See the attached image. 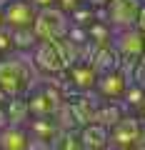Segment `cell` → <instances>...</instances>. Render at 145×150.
Returning <instances> with one entry per match:
<instances>
[{"label": "cell", "mask_w": 145, "mask_h": 150, "mask_svg": "<svg viewBox=\"0 0 145 150\" xmlns=\"http://www.w3.org/2000/svg\"><path fill=\"white\" fill-rule=\"evenodd\" d=\"M78 138H80L83 148L85 150H110V130L103 128L100 123H88L85 128L78 130Z\"/></svg>", "instance_id": "cell-10"}, {"label": "cell", "mask_w": 145, "mask_h": 150, "mask_svg": "<svg viewBox=\"0 0 145 150\" xmlns=\"http://www.w3.org/2000/svg\"><path fill=\"white\" fill-rule=\"evenodd\" d=\"M35 10H43V8H53L55 5V0H28Z\"/></svg>", "instance_id": "cell-20"}, {"label": "cell", "mask_w": 145, "mask_h": 150, "mask_svg": "<svg viewBox=\"0 0 145 150\" xmlns=\"http://www.w3.org/2000/svg\"><path fill=\"white\" fill-rule=\"evenodd\" d=\"M145 125L135 115H123L118 123L110 128V150H135L143 145Z\"/></svg>", "instance_id": "cell-4"}, {"label": "cell", "mask_w": 145, "mask_h": 150, "mask_svg": "<svg viewBox=\"0 0 145 150\" xmlns=\"http://www.w3.org/2000/svg\"><path fill=\"white\" fill-rule=\"evenodd\" d=\"M128 85H130V80L123 75V70H115V73H108V75H100L98 78L95 90H98L100 98L115 103V100H123V93H125Z\"/></svg>", "instance_id": "cell-8"}, {"label": "cell", "mask_w": 145, "mask_h": 150, "mask_svg": "<svg viewBox=\"0 0 145 150\" xmlns=\"http://www.w3.org/2000/svg\"><path fill=\"white\" fill-rule=\"evenodd\" d=\"M123 100L128 103V105H133V108H138L140 103L145 100V93L140 90L138 85H133V83H130V85L125 88V93H123Z\"/></svg>", "instance_id": "cell-17"}, {"label": "cell", "mask_w": 145, "mask_h": 150, "mask_svg": "<svg viewBox=\"0 0 145 150\" xmlns=\"http://www.w3.org/2000/svg\"><path fill=\"white\" fill-rule=\"evenodd\" d=\"M25 130H28V135H30L33 140H40V143H48V145H50V140L60 133L53 118H30L25 123Z\"/></svg>", "instance_id": "cell-12"}, {"label": "cell", "mask_w": 145, "mask_h": 150, "mask_svg": "<svg viewBox=\"0 0 145 150\" xmlns=\"http://www.w3.org/2000/svg\"><path fill=\"white\" fill-rule=\"evenodd\" d=\"M0 103H5V98H3V93H0Z\"/></svg>", "instance_id": "cell-27"}, {"label": "cell", "mask_w": 145, "mask_h": 150, "mask_svg": "<svg viewBox=\"0 0 145 150\" xmlns=\"http://www.w3.org/2000/svg\"><path fill=\"white\" fill-rule=\"evenodd\" d=\"M25 150H50V145L48 143H40V140H33L30 138V143H28V148Z\"/></svg>", "instance_id": "cell-21"}, {"label": "cell", "mask_w": 145, "mask_h": 150, "mask_svg": "<svg viewBox=\"0 0 145 150\" xmlns=\"http://www.w3.org/2000/svg\"><path fill=\"white\" fill-rule=\"evenodd\" d=\"M8 3H10V0H0V10H3V8H5Z\"/></svg>", "instance_id": "cell-25"}, {"label": "cell", "mask_w": 145, "mask_h": 150, "mask_svg": "<svg viewBox=\"0 0 145 150\" xmlns=\"http://www.w3.org/2000/svg\"><path fill=\"white\" fill-rule=\"evenodd\" d=\"M0 13H3V28H8V30H30L38 10L28 0H10Z\"/></svg>", "instance_id": "cell-6"}, {"label": "cell", "mask_w": 145, "mask_h": 150, "mask_svg": "<svg viewBox=\"0 0 145 150\" xmlns=\"http://www.w3.org/2000/svg\"><path fill=\"white\" fill-rule=\"evenodd\" d=\"M50 150H85L78 133H58L50 140Z\"/></svg>", "instance_id": "cell-16"}, {"label": "cell", "mask_w": 145, "mask_h": 150, "mask_svg": "<svg viewBox=\"0 0 145 150\" xmlns=\"http://www.w3.org/2000/svg\"><path fill=\"white\" fill-rule=\"evenodd\" d=\"M135 118H138L140 123L145 125V100H143V103H140V105H138V115H135Z\"/></svg>", "instance_id": "cell-22"}, {"label": "cell", "mask_w": 145, "mask_h": 150, "mask_svg": "<svg viewBox=\"0 0 145 150\" xmlns=\"http://www.w3.org/2000/svg\"><path fill=\"white\" fill-rule=\"evenodd\" d=\"M120 118H123V112H120V105H118V103H105V105H98L93 123H100L103 128L110 130Z\"/></svg>", "instance_id": "cell-15"}, {"label": "cell", "mask_w": 145, "mask_h": 150, "mask_svg": "<svg viewBox=\"0 0 145 150\" xmlns=\"http://www.w3.org/2000/svg\"><path fill=\"white\" fill-rule=\"evenodd\" d=\"M65 80H68L70 90H75V95H88V90H95L98 75L93 73L90 63H75L68 68Z\"/></svg>", "instance_id": "cell-7"}, {"label": "cell", "mask_w": 145, "mask_h": 150, "mask_svg": "<svg viewBox=\"0 0 145 150\" xmlns=\"http://www.w3.org/2000/svg\"><path fill=\"white\" fill-rule=\"evenodd\" d=\"M85 35H88V45L93 50L103 48V45H110V38H113V28L108 25L105 20H93L90 25L85 28Z\"/></svg>", "instance_id": "cell-14"}, {"label": "cell", "mask_w": 145, "mask_h": 150, "mask_svg": "<svg viewBox=\"0 0 145 150\" xmlns=\"http://www.w3.org/2000/svg\"><path fill=\"white\" fill-rule=\"evenodd\" d=\"M8 125V118H5V110H3V103H0V130Z\"/></svg>", "instance_id": "cell-23"}, {"label": "cell", "mask_w": 145, "mask_h": 150, "mask_svg": "<svg viewBox=\"0 0 145 150\" xmlns=\"http://www.w3.org/2000/svg\"><path fill=\"white\" fill-rule=\"evenodd\" d=\"M88 63H90L93 73L100 78V75H108V73L120 70V55L115 53L113 45H103V48L93 50V55H90V60H88Z\"/></svg>", "instance_id": "cell-9"}, {"label": "cell", "mask_w": 145, "mask_h": 150, "mask_svg": "<svg viewBox=\"0 0 145 150\" xmlns=\"http://www.w3.org/2000/svg\"><path fill=\"white\" fill-rule=\"evenodd\" d=\"M70 23L68 13H63L60 8H43V10L35 13V20H33V35L38 43H60L70 35Z\"/></svg>", "instance_id": "cell-2"}, {"label": "cell", "mask_w": 145, "mask_h": 150, "mask_svg": "<svg viewBox=\"0 0 145 150\" xmlns=\"http://www.w3.org/2000/svg\"><path fill=\"white\" fill-rule=\"evenodd\" d=\"M88 3H90V5H95V8H105L110 0H88Z\"/></svg>", "instance_id": "cell-24"}, {"label": "cell", "mask_w": 145, "mask_h": 150, "mask_svg": "<svg viewBox=\"0 0 145 150\" xmlns=\"http://www.w3.org/2000/svg\"><path fill=\"white\" fill-rule=\"evenodd\" d=\"M38 83V73L28 53H10L0 58V93L3 98H25Z\"/></svg>", "instance_id": "cell-1"}, {"label": "cell", "mask_w": 145, "mask_h": 150, "mask_svg": "<svg viewBox=\"0 0 145 150\" xmlns=\"http://www.w3.org/2000/svg\"><path fill=\"white\" fill-rule=\"evenodd\" d=\"M143 8V0H110L105 5V15L103 20L113 30H120V28H135V20H138V13Z\"/></svg>", "instance_id": "cell-5"}, {"label": "cell", "mask_w": 145, "mask_h": 150, "mask_svg": "<svg viewBox=\"0 0 145 150\" xmlns=\"http://www.w3.org/2000/svg\"><path fill=\"white\" fill-rule=\"evenodd\" d=\"M135 28H138V33L145 38V3H143V8H140V13H138V20H135Z\"/></svg>", "instance_id": "cell-19"}, {"label": "cell", "mask_w": 145, "mask_h": 150, "mask_svg": "<svg viewBox=\"0 0 145 150\" xmlns=\"http://www.w3.org/2000/svg\"><path fill=\"white\" fill-rule=\"evenodd\" d=\"M135 150H143V148H135Z\"/></svg>", "instance_id": "cell-28"}, {"label": "cell", "mask_w": 145, "mask_h": 150, "mask_svg": "<svg viewBox=\"0 0 145 150\" xmlns=\"http://www.w3.org/2000/svg\"><path fill=\"white\" fill-rule=\"evenodd\" d=\"M30 135L23 125H5L0 130V150H25Z\"/></svg>", "instance_id": "cell-11"}, {"label": "cell", "mask_w": 145, "mask_h": 150, "mask_svg": "<svg viewBox=\"0 0 145 150\" xmlns=\"http://www.w3.org/2000/svg\"><path fill=\"white\" fill-rule=\"evenodd\" d=\"M13 53V45H10V33L5 28H0V58L3 55H10Z\"/></svg>", "instance_id": "cell-18"}, {"label": "cell", "mask_w": 145, "mask_h": 150, "mask_svg": "<svg viewBox=\"0 0 145 150\" xmlns=\"http://www.w3.org/2000/svg\"><path fill=\"white\" fill-rule=\"evenodd\" d=\"M0 28H3V13H0Z\"/></svg>", "instance_id": "cell-26"}, {"label": "cell", "mask_w": 145, "mask_h": 150, "mask_svg": "<svg viewBox=\"0 0 145 150\" xmlns=\"http://www.w3.org/2000/svg\"><path fill=\"white\" fill-rule=\"evenodd\" d=\"M25 100H28V115H30V118H53L55 112L60 110V105H63L65 98L53 83L45 80L43 85L35 83L33 90L25 95Z\"/></svg>", "instance_id": "cell-3"}, {"label": "cell", "mask_w": 145, "mask_h": 150, "mask_svg": "<svg viewBox=\"0 0 145 150\" xmlns=\"http://www.w3.org/2000/svg\"><path fill=\"white\" fill-rule=\"evenodd\" d=\"M3 110H5L8 125H23V128H25V123L30 120L25 98H8V100L3 103Z\"/></svg>", "instance_id": "cell-13"}]
</instances>
